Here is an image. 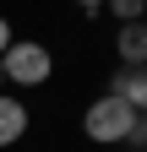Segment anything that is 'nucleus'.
I'll use <instances>...</instances> for the list:
<instances>
[{"label": "nucleus", "instance_id": "obj_1", "mask_svg": "<svg viewBox=\"0 0 147 152\" xmlns=\"http://www.w3.org/2000/svg\"><path fill=\"white\" fill-rule=\"evenodd\" d=\"M136 120L142 114L136 109H125L120 98H93L87 103V114H82V130H87V141H98V147H125V136L136 130Z\"/></svg>", "mask_w": 147, "mask_h": 152}, {"label": "nucleus", "instance_id": "obj_2", "mask_svg": "<svg viewBox=\"0 0 147 152\" xmlns=\"http://www.w3.org/2000/svg\"><path fill=\"white\" fill-rule=\"evenodd\" d=\"M0 76L11 87H44L54 76V54L44 44H33V38H11V49L0 54Z\"/></svg>", "mask_w": 147, "mask_h": 152}, {"label": "nucleus", "instance_id": "obj_3", "mask_svg": "<svg viewBox=\"0 0 147 152\" xmlns=\"http://www.w3.org/2000/svg\"><path fill=\"white\" fill-rule=\"evenodd\" d=\"M109 98H120L125 109L142 114V109H147V76H142L136 65H120L115 76H109Z\"/></svg>", "mask_w": 147, "mask_h": 152}, {"label": "nucleus", "instance_id": "obj_4", "mask_svg": "<svg viewBox=\"0 0 147 152\" xmlns=\"http://www.w3.org/2000/svg\"><path fill=\"white\" fill-rule=\"evenodd\" d=\"M22 136H27V103L0 92V147H16Z\"/></svg>", "mask_w": 147, "mask_h": 152}, {"label": "nucleus", "instance_id": "obj_5", "mask_svg": "<svg viewBox=\"0 0 147 152\" xmlns=\"http://www.w3.org/2000/svg\"><path fill=\"white\" fill-rule=\"evenodd\" d=\"M115 49H120V60H125V65H136V71H142V60H147V27H142V22H125L120 38H115Z\"/></svg>", "mask_w": 147, "mask_h": 152}, {"label": "nucleus", "instance_id": "obj_6", "mask_svg": "<svg viewBox=\"0 0 147 152\" xmlns=\"http://www.w3.org/2000/svg\"><path fill=\"white\" fill-rule=\"evenodd\" d=\"M104 6L115 11L120 22H142V6H147V0H104Z\"/></svg>", "mask_w": 147, "mask_h": 152}, {"label": "nucleus", "instance_id": "obj_7", "mask_svg": "<svg viewBox=\"0 0 147 152\" xmlns=\"http://www.w3.org/2000/svg\"><path fill=\"white\" fill-rule=\"evenodd\" d=\"M11 38H16V33H11V22H6V16H0V54L11 49Z\"/></svg>", "mask_w": 147, "mask_h": 152}, {"label": "nucleus", "instance_id": "obj_8", "mask_svg": "<svg viewBox=\"0 0 147 152\" xmlns=\"http://www.w3.org/2000/svg\"><path fill=\"white\" fill-rule=\"evenodd\" d=\"M76 6H82V11H104V0H76Z\"/></svg>", "mask_w": 147, "mask_h": 152}, {"label": "nucleus", "instance_id": "obj_9", "mask_svg": "<svg viewBox=\"0 0 147 152\" xmlns=\"http://www.w3.org/2000/svg\"><path fill=\"white\" fill-rule=\"evenodd\" d=\"M0 87H6V76H0Z\"/></svg>", "mask_w": 147, "mask_h": 152}]
</instances>
